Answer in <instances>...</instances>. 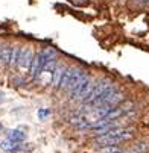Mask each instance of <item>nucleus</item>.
Returning a JSON list of instances; mask_svg holds the SVG:
<instances>
[{
    "label": "nucleus",
    "instance_id": "nucleus-5",
    "mask_svg": "<svg viewBox=\"0 0 149 153\" xmlns=\"http://www.w3.org/2000/svg\"><path fill=\"white\" fill-rule=\"evenodd\" d=\"M66 68H67V67H64V65H56L55 70L52 71V80H50V82H52V85L55 86V88H58L59 80H61L64 71H66Z\"/></svg>",
    "mask_w": 149,
    "mask_h": 153
},
{
    "label": "nucleus",
    "instance_id": "nucleus-11",
    "mask_svg": "<svg viewBox=\"0 0 149 153\" xmlns=\"http://www.w3.org/2000/svg\"><path fill=\"white\" fill-rule=\"evenodd\" d=\"M18 53H20V47H14L12 49V56H11V65H17V61H18Z\"/></svg>",
    "mask_w": 149,
    "mask_h": 153
},
{
    "label": "nucleus",
    "instance_id": "nucleus-14",
    "mask_svg": "<svg viewBox=\"0 0 149 153\" xmlns=\"http://www.w3.org/2000/svg\"><path fill=\"white\" fill-rule=\"evenodd\" d=\"M142 3H145V5H148V3H149V0H143V2H142Z\"/></svg>",
    "mask_w": 149,
    "mask_h": 153
},
{
    "label": "nucleus",
    "instance_id": "nucleus-13",
    "mask_svg": "<svg viewBox=\"0 0 149 153\" xmlns=\"http://www.w3.org/2000/svg\"><path fill=\"white\" fill-rule=\"evenodd\" d=\"M133 2H136V3H142L143 0H133Z\"/></svg>",
    "mask_w": 149,
    "mask_h": 153
},
{
    "label": "nucleus",
    "instance_id": "nucleus-16",
    "mask_svg": "<svg viewBox=\"0 0 149 153\" xmlns=\"http://www.w3.org/2000/svg\"><path fill=\"white\" fill-rule=\"evenodd\" d=\"M148 5H149V3H148Z\"/></svg>",
    "mask_w": 149,
    "mask_h": 153
},
{
    "label": "nucleus",
    "instance_id": "nucleus-10",
    "mask_svg": "<svg viewBox=\"0 0 149 153\" xmlns=\"http://www.w3.org/2000/svg\"><path fill=\"white\" fill-rule=\"evenodd\" d=\"M52 114V111L50 109H47V108H43V109H38V118H41V120H44V118H47L49 115Z\"/></svg>",
    "mask_w": 149,
    "mask_h": 153
},
{
    "label": "nucleus",
    "instance_id": "nucleus-8",
    "mask_svg": "<svg viewBox=\"0 0 149 153\" xmlns=\"http://www.w3.org/2000/svg\"><path fill=\"white\" fill-rule=\"evenodd\" d=\"M73 70H75V67L66 68V71H64V74H62V77H61V80H59L58 90H64V88L67 86V83H69V80H70V77H72V73H73Z\"/></svg>",
    "mask_w": 149,
    "mask_h": 153
},
{
    "label": "nucleus",
    "instance_id": "nucleus-6",
    "mask_svg": "<svg viewBox=\"0 0 149 153\" xmlns=\"http://www.w3.org/2000/svg\"><path fill=\"white\" fill-rule=\"evenodd\" d=\"M12 49L11 46H5L3 49H0V62L3 65H11V56H12Z\"/></svg>",
    "mask_w": 149,
    "mask_h": 153
},
{
    "label": "nucleus",
    "instance_id": "nucleus-3",
    "mask_svg": "<svg viewBox=\"0 0 149 153\" xmlns=\"http://www.w3.org/2000/svg\"><path fill=\"white\" fill-rule=\"evenodd\" d=\"M93 83H94V82L87 76V77H85V79L76 86V88L70 93V99H79V100H81L85 94H87V91L91 88V85H93Z\"/></svg>",
    "mask_w": 149,
    "mask_h": 153
},
{
    "label": "nucleus",
    "instance_id": "nucleus-2",
    "mask_svg": "<svg viewBox=\"0 0 149 153\" xmlns=\"http://www.w3.org/2000/svg\"><path fill=\"white\" fill-rule=\"evenodd\" d=\"M34 49L32 47H20V53H18V61H17V67L21 71H26L31 68V64L34 61Z\"/></svg>",
    "mask_w": 149,
    "mask_h": 153
},
{
    "label": "nucleus",
    "instance_id": "nucleus-9",
    "mask_svg": "<svg viewBox=\"0 0 149 153\" xmlns=\"http://www.w3.org/2000/svg\"><path fill=\"white\" fill-rule=\"evenodd\" d=\"M15 144H17V143H12L11 140H5V141L0 143V149L5 150V152H14V150H18V149H20V147L15 146Z\"/></svg>",
    "mask_w": 149,
    "mask_h": 153
},
{
    "label": "nucleus",
    "instance_id": "nucleus-12",
    "mask_svg": "<svg viewBox=\"0 0 149 153\" xmlns=\"http://www.w3.org/2000/svg\"><path fill=\"white\" fill-rule=\"evenodd\" d=\"M2 100H3V93L0 91V102H2Z\"/></svg>",
    "mask_w": 149,
    "mask_h": 153
},
{
    "label": "nucleus",
    "instance_id": "nucleus-15",
    "mask_svg": "<svg viewBox=\"0 0 149 153\" xmlns=\"http://www.w3.org/2000/svg\"><path fill=\"white\" fill-rule=\"evenodd\" d=\"M2 129H3V124H2V123H0V130H2Z\"/></svg>",
    "mask_w": 149,
    "mask_h": 153
},
{
    "label": "nucleus",
    "instance_id": "nucleus-1",
    "mask_svg": "<svg viewBox=\"0 0 149 153\" xmlns=\"http://www.w3.org/2000/svg\"><path fill=\"white\" fill-rule=\"evenodd\" d=\"M131 137H133V130L122 127L117 134H103V135H100V137L94 141V144L99 146V147L116 146V144H119V143H122V141H125V140H130Z\"/></svg>",
    "mask_w": 149,
    "mask_h": 153
},
{
    "label": "nucleus",
    "instance_id": "nucleus-4",
    "mask_svg": "<svg viewBox=\"0 0 149 153\" xmlns=\"http://www.w3.org/2000/svg\"><path fill=\"white\" fill-rule=\"evenodd\" d=\"M85 77H87V73H85L84 70H81V68H76V67H75V70H73V73H72V77H70L67 86H66L64 90H66V91L70 94V93L76 88V86H78Z\"/></svg>",
    "mask_w": 149,
    "mask_h": 153
},
{
    "label": "nucleus",
    "instance_id": "nucleus-7",
    "mask_svg": "<svg viewBox=\"0 0 149 153\" xmlns=\"http://www.w3.org/2000/svg\"><path fill=\"white\" fill-rule=\"evenodd\" d=\"M8 140H11L12 143H23L26 140V134L21 132L20 129H12L8 132Z\"/></svg>",
    "mask_w": 149,
    "mask_h": 153
}]
</instances>
